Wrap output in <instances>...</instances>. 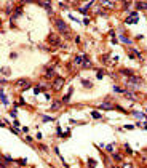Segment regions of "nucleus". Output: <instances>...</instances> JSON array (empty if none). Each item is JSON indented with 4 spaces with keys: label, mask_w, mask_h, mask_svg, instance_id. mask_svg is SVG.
I'll return each instance as SVG.
<instances>
[{
    "label": "nucleus",
    "mask_w": 147,
    "mask_h": 168,
    "mask_svg": "<svg viewBox=\"0 0 147 168\" xmlns=\"http://www.w3.org/2000/svg\"><path fill=\"white\" fill-rule=\"evenodd\" d=\"M53 23H54V27H56L58 32H61L62 35H69V27H67V24L64 23V19L54 18V19H53Z\"/></svg>",
    "instance_id": "1"
},
{
    "label": "nucleus",
    "mask_w": 147,
    "mask_h": 168,
    "mask_svg": "<svg viewBox=\"0 0 147 168\" xmlns=\"http://www.w3.org/2000/svg\"><path fill=\"white\" fill-rule=\"evenodd\" d=\"M142 83H144V82H142V80H141L139 77H134V75H131V77H130V78L126 80V85H128L130 88H136V87H141Z\"/></svg>",
    "instance_id": "2"
},
{
    "label": "nucleus",
    "mask_w": 147,
    "mask_h": 168,
    "mask_svg": "<svg viewBox=\"0 0 147 168\" xmlns=\"http://www.w3.org/2000/svg\"><path fill=\"white\" fill-rule=\"evenodd\" d=\"M16 87L21 88V90L29 88V87H31V80H29V78H18V80H16Z\"/></svg>",
    "instance_id": "3"
},
{
    "label": "nucleus",
    "mask_w": 147,
    "mask_h": 168,
    "mask_svg": "<svg viewBox=\"0 0 147 168\" xmlns=\"http://www.w3.org/2000/svg\"><path fill=\"white\" fill-rule=\"evenodd\" d=\"M48 43H50V45L61 47V45H62V42H61V38H59L58 35H54V34H50V35H48Z\"/></svg>",
    "instance_id": "4"
},
{
    "label": "nucleus",
    "mask_w": 147,
    "mask_h": 168,
    "mask_svg": "<svg viewBox=\"0 0 147 168\" xmlns=\"http://www.w3.org/2000/svg\"><path fill=\"white\" fill-rule=\"evenodd\" d=\"M62 87H64V78H62V77H56V78L53 80V88H54L56 91H59Z\"/></svg>",
    "instance_id": "5"
},
{
    "label": "nucleus",
    "mask_w": 147,
    "mask_h": 168,
    "mask_svg": "<svg viewBox=\"0 0 147 168\" xmlns=\"http://www.w3.org/2000/svg\"><path fill=\"white\" fill-rule=\"evenodd\" d=\"M82 67L83 69H90L91 67V61L87 58V55H82Z\"/></svg>",
    "instance_id": "6"
},
{
    "label": "nucleus",
    "mask_w": 147,
    "mask_h": 168,
    "mask_svg": "<svg viewBox=\"0 0 147 168\" xmlns=\"http://www.w3.org/2000/svg\"><path fill=\"white\" fill-rule=\"evenodd\" d=\"M45 77H47V78H53V77H54V69H53V66H47Z\"/></svg>",
    "instance_id": "7"
},
{
    "label": "nucleus",
    "mask_w": 147,
    "mask_h": 168,
    "mask_svg": "<svg viewBox=\"0 0 147 168\" xmlns=\"http://www.w3.org/2000/svg\"><path fill=\"white\" fill-rule=\"evenodd\" d=\"M21 13H23V8H21V7L14 10V13L11 14V24H14V19H16L18 16H21Z\"/></svg>",
    "instance_id": "8"
},
{
    "label": "nucleus",
    "mask_w": 147,
    "mask_h": 168,
    "mask_svg": "<svg viewBox=\"0 0 147 168\" xmlns=\"http://www.w3.org/2000/svg\"><path fill=\"white\" fill-rule=\"evenodd\" d=\"M102 7H107V8H114V3L110 2V0H101V2H99Z\"/></svg>",
    "instance_id": "9"
},
{
    "label": "nucleus",
    "mask_w": 147,
    "mask_h": 168,
    "mask_svg": "<svg viewBox=\"0 0 147 168\" xmlns=\"http://www.w3.org/2000/svg\"><path fill=\"white\" fill-rule=\"evenodd\" d=\"M136 8L138 10H147V3L145 2H136Z\"/></svg>",
    "instance_id": "10"
},
{
    "label": "nucleus",
    "mask_w": 147,
    "mask_h": 168,
    "mask_svg": "<svg viewBox=\"0 0 147 168\" xmlns=\"http://www.w3.org/2000/svg\"><path fill=\"white\" fill-rule=\"evenodd\" d=\"M99 107L101 109H114V106H112V104H109V102H102V104H99Z\"/></svg>",
    "instance_id": "11"
},
{
    "label": "nucleus",
    "mask_w": 147,
    "mask_h": 168,
    "mask_svg": "<svg viewBox=\"0 0 147 168\" xmlns=\"http://www.w3.org/2000/svg\"><path fill=\"white\" fill-rule=\"evenodd\" d=\"M123 95L126 96L128 99H134L136 96H134V93H131V90H126V91H123Z\"/></svg>",
    "instance_id": "12"
},
{
    "label": "nucleus",
    "mask_w": 147,
    "mask_h": 168,
    "mask_svg": "<svg viewBox=\"0 0 147 168\" xmlns=\"http://www.w3.org/2000/svg\"><path fill=\"white\" fill-rule=\"evenodd\" d=\"M72 91H74V88H69V93H67L64 98H62V102H67V101L70 99V96H72Z\"/></svg>",
    "instance_id": "13"
},
{
    "label": "nucleus",
    "mask_w": 147,
    "mask_h": 168,
    "mask_svg": "<svg viewBox=\"0 0 147 168\" xmlns=\"http://www.w3.org/2000/svg\"><path fill=\"white\" fill-rule=\"evenodd\" d=\"M120 40L123 42V43H126V45H131V40L128 37H125V35H120Z\"/></svg>",
    "instance_id": "14"
},
{
    "label": "nucleus",
    "mask_w": 147,
    "mask_h": 168,
    "mask_svg": "<svg viewBox=\"0 0 147 168\" xmlns=\"http://www.w3.org/2000/svg\"><path fill=\"white\" fill-rule=\"evenodd\" d=\"M59 107H61V102H59V101H54L53 106H51V109H53V111H58Z\"/></svg>",
    "instance_id": "15"
},
{
    "label": "nucleus",
    "mask_w": 147,
    "mask_h": 168,
    "mask_svg": "<svg viewBox=\"0 0 147 168\" xmlns=\"http://www.w3.org/2000/svg\"><path fill=\"white\" fill-rule=\"evenodd\" d=\"M126 23H138V16H130V18H126Z\"/></svg>",
    "instance_id": "16"
},
{
    "label": "nucleus",
    "mask_w": 147,
    "mask_h": 168,
    "mask_svg": "<svg viewBox=\"0 0 147 168\" xmlns=\"http://www.w3.org/2000/svg\"><path fill=\"white\" fill-rule=\"evenodd\" d=\"M91 117H93V118H96V120H99V118H101V114L93 111V112H91Z\"/></svg>",
    "instance_id": "17"
},
{
    "label": "nucleus",
    "mask_w": 147,
    "mask_h": 168,
    "mask_svg": "<svg viewBox=\"0 0 147 168\" xmlns=\"http://www.w3.org/2000/svg\"><path fill=\"white\" fill-rule=\"evenodd\" d=\"M82 85H85V87H88V88H90V87H91V82H88V80H83V78H82Z\"/></svg>",
    "instance_id": "18"
},
{
    "label": "nucleus",
    "mask_w": 147,
    "mask_h": 168,
    "mask_svg": "<svg viewBox=\"0 0 147 168\" xmlns=\"http://www.w3.org/2000/svg\"><path fill=\"white\" fill-rule=\"evenodd\" d=\"M2 104H8V99L5 98V95L2 93Z\"/></svg>",
    "instance_id": "19"
},
{
    "label": "nucleus",
    "mask_w": 147,
    "mask_h": 168,
    "mask_svg": "<svg viewBox=\"0 0 147 168\" xmlns=\"http://www.w3.org/2000/svg\"><path fill=\"white\" fill-rule=\"evenodd\" d=\"M114 90H115V93H123V90L120 87H114Z\"/></svg>",
    "instance_id": "20"
},
{
    "label": "nucleus",
    "mask_w": 147,
    "mask_h": 168,
    "mask_svg": "<svg viewBox=\"0 0 147 168\" xmlns=\"http://www.w3.org/2000/svg\"><path fill=\"white\" fill-rule=\"evenodd\" d=\"M42 118H43V122H51V120H53L51 117H47V115H45V117H42Z\"/></svg>",
    "instance_id": "21"
},
{
    "label": "nucleus",
    "mask_w": 147,
    "mask_h": 168,
    "mask_svg": "<svg viewBox=\"0 0 147 168\" xmlns=\"http://www.w3.org/2000/svg\"><path fill=\"white\" fill-rule=\"evenodd\" d=\"M114 159H115V160H121V155H118V154H114Z\"/></svg>",
    "instance_id": "22"
},
{
    "label": "nucleus",
    "mask_w": 147,
    "mask_h": 168,
    "mask_svg": "<svg viewBox=\"0 0 147 168\" xmlns=\"http://www.w3.org/2000/svg\"><path fill=\"white\" fill-rule=\"evenodd\" d=\"M24 2H37V0H23V3H24Z\"/></svg>",
    "instance_id": "23"
}]
</instances>
